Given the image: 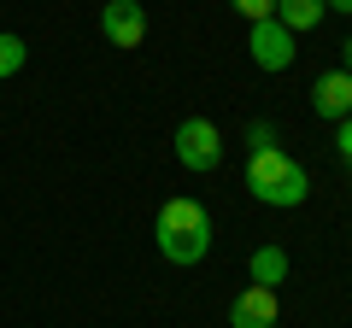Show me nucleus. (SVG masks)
I'll return each mask as SVG.
<instances>
[{"label":"nucleus","mask_w":352,"mask_h":328,"mask_svg":"<svg viewBox=\"0 0 352 328\" xmlns=\"http://www.w3.org/2000/svg\"><path fill=\"white\" fill-rule=\"evenodd\" d=\"M153 240H159V253L170 264H200L212 253V211L188 194H176V200L159 205V223H153Z\"/></svg>","instance_id":"1"},{"label":"nucleus","mask_w":352,"mask_h":328,"mask_svg":"<svg viewBox=\"0 0 352 328\" xmlns=\"http://www.w3.org/2000/svg\"><path fill=\"white\" fill-rule=\"evenodd\" d=\"M247 188H252V200L276 205V211H294V205H305V194H311V176H305V164L294 159V152L258 147L247 159Z\"/></svg>","instance_id":"2"},{"label":"nucleus","mask_w":352,"mask_h":328,"mask_svg":"<svg viewBox=\"0 0 352 328\" xmlns=\"http://www.w3.org/2000/svg\"><path fill=\"white\" fill-rule=\"evenodd\" d=\"M176 159H182V170H217L223 164V135H217L212 117H182L176 124Z\"/></svg>","instance_id":"3"},{"label":"nucleus","mask_w":352,"mask_h":328,"mask_svg":"<svg viewBox=\"0 0 352 328\" xmlns=\"http://www.w3.org/2000/svg\"><path fill=\"white\" fill-rule=\"evenodd\" d=\"M247 53H252L258 71H288L300 47H294V36L276 24V18H258V24H247Z\"/></svg>","instance_id":"4"},{"label":"nucleus","mask_w":352,"mask_h":328,"mask_svg":"<svg viewBox=\"0 0 352 328\" xmlns=\"http://www.w3.org/2000/svg\"><path fill=\"white\" fill-rule=\"evenodd\" d=\"M100 36L112 47H141L147 41V6L141 0H106L100 6Z\"/></svg>","instance_id":"5"},{"label":"nucleus","mask_w":352,"mask_h":328,"mask_svg":"<svg viewBox=\"0 0 352 328\" xmlns=\"http://www.w3.org/2000/svg\"><path fill=\"white\" fill-rule=\"evenodd\" d=\"M311 112L329 117V124H340V117H352V71H323L311 82Z\"/></svg>","instance_id":"6"},{"label":"nucleus","mask_w":352,"mask_h":328,"mask_svg":"<svg viewBox=\"0 0 352 328\" xmlns=\"http://www.w3.org/2000/svg\"><path fill=\"white\" fill-rule=\"evenodd\" d=\"M229 328H276V288H241L229 305Z\"/></svg>","instance_id":"7"},{"label":"nucleus","mask_w":352,"mask_h":328,"mask_svg":"<svg viewBox=\"0 0 352 328\" xmlns=\"http://www.w3.org/2000/svg\"><path fill=\"white\" fill-rule=\"evenodd\" d=\"M247 281H252V288H276V281H288V253H282L276 240H264L258 253H252Z\"/></svg>","instance_id":"8"},{"label":"nucleus","mask_w":352,"mask_h":328,"mask_svg":"<svg viewBox=\"0 0 352 328\" xmlns=\"http://www.w3.org/2000/svg\"><path fill=\"white\" fill-rule=\"evenodd\" d=\"M323 0H276V24L288 30V36H305V30H317L323 24Z\"/></svg>","instance_id":"9"},{"label":"nucleus","mask_w":352,"mask_h":328,"mask_svg":"<svg viewBox=\"0 0 352 328\" xmlns=\"http://www.w3.org/2000/svg\"><path fill=\"white\" fill-rule=\"evenodd\" d=\"M24 59H30L24 36H12V30H0V82H6V76H18V71H24Z\"/></svg>","instance_id":"10"},{"label":"nucleus","mask_w":352,"mask_h":328,"mask_svg":"<svg viewBox=\"0 0 352 328\" xmlns=\"http://www.w3.org/2000/svg\"><path fill=\"white\" fill-rule=\"evenodd\" d=\"M247 24H258V18H276V0H229Z\"/></svg>","instance_id":"11"},{"label":"nucleus","mask_w":352,"mask_h":328,"mask_svg":"<svg viewBox=\"0 0 352 328\" xmlns=\"http://www.w3.org/2000/svg\"><path fill=\"white\" fill-rule=\"evenodd\" d=\"M335 152L352 164V117H340V124H335Z\"/></svg>","instance_id":"12"},{"label":"nucleus","mask_w":352,"mask_h":328,"mask_svg":"<svg viewBox=\"0 0 352 328\" xmlns=\"http://www.w3.org/2000/svg\"><path fill=\"white\" fill-rule=\"evenodd\" d=\"M247 147L252 152H258V147H276V129H270V124H252L247 129Z\"/></svg>","instance_id":"13"},{"label":"nucleus","mask_w":352,"mask_h":328,"mask_svg":"<svg viewBox=\"0 0 352 328\" xmlns=\"http://www.w3.org/2000/svg\"><path fill=\"white\" fill-rule=\"evenodd\" d=\"M340 71H352V36L340 41Z\"/></svg>","instance_id":"14"},{"label":"nucleus","mask_w":352,"mask_h":328,"mask_svg":"<svg viewBox=\"0 0 352 328\" xmlns=\"http://www.w3.org/2000/svg\"><path fill=\"white\" fill-rule=\"evenodd\" d=\"M323 6L329 12H352V0H323Z\"/></svg>","instance_id":"15"}]
</instances>
